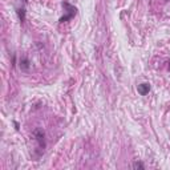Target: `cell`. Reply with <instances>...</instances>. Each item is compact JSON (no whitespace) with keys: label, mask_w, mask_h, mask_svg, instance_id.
Masks as SVG:
<instances>
[{"label":"cell","mask_w":170,"mask_h":170,"mask_svg":"<svg viewBox=\"0 0 170 170\" xmlns=\"http://www.w3.org/2000/svg\"><path fill=\"white\" fill-rule=\"evenodd\" d=\"M63 7L65 8L66 15H64L63 18L60 19V23H66V21H69L71 19H73L76 16V13H77V8H76L75 6H72V4H69L68 1H64Z\"/></svg>","instance_id":"obj_1"},{"label":"cell","mask_w":170,"mask_h":170,"mask_svg":"<svg viewBox=\"0 0 170 170\" xmlns=\"http://www.w3.org/2000/svg\"><path fill=\"white\" fill-rule=\"evenodd\" d=\"M33 137H35V140L37 141L39 147H40L41 150L45 149L47 144H45V133H44V130L40 129V128L35 129V130H33Z\"/></svg>","instance_id":"obj_2"},{"label":"cell","mask_w":170,"mask_h":170,"mask_svg":"<svg viewBox=\"0 0 170 170\" xmlns=\"http://www.w3.org/2000/svg\"><path fill=\"white\" fill-rule=\"evenodd\" d=\"M137 90H138V93L141 96H146L150 92V84H147V83L140 84V85H137Z\"/></svg>","instance_id":"obj_3"},{"label":"cell","mask_w":170,"mask_h":170,"mask_svg":"<svg viewBox=\"0 0 170 170\" xmlns=\"http://www.w3.org/2000/svg\"><path fill=\"white\" fill-rule=\"evenodd\" d=\"M19 65H20V69L23 71V72H28L29 68H31V61H29L27 57H21Z\"/></svg>","instance_id":"obj_4"},{"label":"cell","mask_w":170,"mask_h":170,"mask_svg":"<svg viewBox=\"0 0 170 170\" xmlns=\"http://www.w3.org/2000/svg\"><path fill=\"white\" fill-rule=\"evenodd\" d=\"M18 16H19V20H20L21 23L25 21V9H24V7L18 8Z\"/></svg>","instance_id":"obj_5"},{"label":"cell","mask_w":170,"mask_h":170,"mask_svg":"<svg viewBox=\"0 0 170 170\" xmlns=\"http://www.w3.org/2000/svg\"><path fill=\"white\" fill-rule=\"evenodd\" d=\"M133 167H134V169H145V165L142 164V162H134V164H133Z\"/></svg>","instance_id":"obj_6"},{"label":"cell","mask_w":170,"mask_h":170,"mask_svg":"<svg viewBox=\"0 0 170 170\" xmlns=\"http://www.w3.org/2000/svg\"><path fill=\"white\" fill-rule=\"evenodd\" d=\"M167 68H169V69H170V61H169V63H167Z\"/></svg>","instance_id":"obj_7"},{"label":"cell","mask_w":170,"mask_h":170,"mask_svg":"<svg viewBox=\"0 0 170 170\" xmlns=\"http://www.w3.org/2000/svg\"><path fill=\"white\" fill-rule=\"evenodd\" d=\"M165 1H169V0H165Z\"/></svg>","instance_id":"obj_8"}]
</instances>
